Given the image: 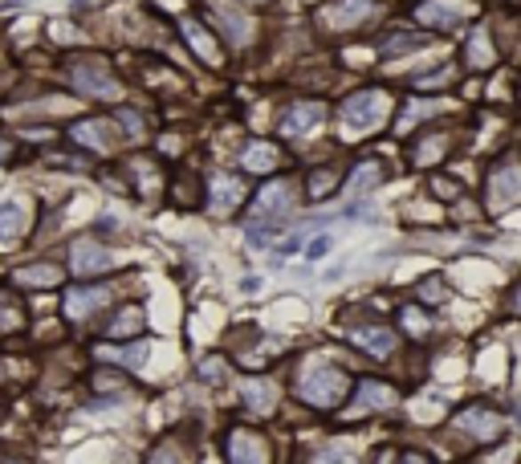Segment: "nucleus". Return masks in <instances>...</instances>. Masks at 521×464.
Wrapping results in <instances>:
<instances>
[{
	"instance_id": "36",
	"label": "nucleus",
	"mask_w": 521,
	"mask_h": 464,
	"mask_svg": "<svg viewBox=\"0 0 521 464\" xmlns=\"http://www.w3.org/2000/svg\"><path fill=\"white\" fill-rule=\"evenodd\" d=\"M432 192L445 196V200H461V184H453V180H445V175H436L432 180Z\"/></svg>"
},
{
	"instance_id": "15",
	"label": "nucleus",
	"mask_w": 521,
	"mask_h": 464,
	"mask_svg": "<svg viewBox=\"0 0 521 464\" xmlns=\"http://www.w3.org/2000/svg\"><path fill=\"white\" fill-rule=\"evenodd\" d=\"M66 135L77 139V143L94 147V151H110V147H115L118 126H115V118H82V123L69 126Z\"/></svg>"
},
{
	"instance_id": "17",
	"label": "nucleus",
	"mask_w": 521,
	"mask_h": 464,
	"mask_svg": "<svg viewBox=\"0 0 521 464\" xmlns=\"http://www.w3.org/2000/svg\"><path fill=\"white\" fill-rule=\"evenodd\" d=\"M61 281H66V269L58 261H37V265H25V269L12 273L17 290H53Z\"/></svg>"
},
{
	"instance_id": "10",
	"label": "nucleus",
	"mask_w": 521,
	"mask_h": 464,
	"mask_svg": "<svg viewBox=\"0 0 521 464\" xmlns=\"http://www.w3.org/2000/svg\"><path fill=\"white\" fill-rule=\"evenodd\" d=\"M224 456L232 464H257V460H269V440L257 432V428H228L224 432Z\"/></svg>"
},
{
	"instance_id": "22",
	"label": "nucleus",
	"mask_w": 521,
	"mask_h": 464,
	"mask_svg": "<svg viewBox=\"0 0 521 464\" xmlns=\"http://www.w3.org/2000/svg\"><path fill=\"white\" fill-rule=\"evenodd\" d=\"M273 407H277V387L269 379H249L244 383V412L249 416H273Z\"/></svg>"
},
{
	"instance_id": "35",
	"label": "nucleus",
	"mask_w": 521,
	"mask_h": 464,
	"mask_svg": "<svg viewBox=\"0 0 521 464\" xmlns=\"http://www.w3.org/2000/svg\"><path fill=\"white\" fill-rule=\"evenodd\" d=\"M118 387H126V379H123V371L118 367L94 371V391H118Z\"/></svg>"
},
{
	"instance_id": "21",
	"label": "nucleus",
	"mask_w": 521,
	"mask_h": 464,
	"mask_svg": "<svg viewBox=\"0 0 521 464\" xmlns=\"http://www.w3.org/2000/svg\"><path fill=\"white\" fill-rule=\"evenodd\" d=\"M167 196H172V204H180V208H196V204H204L200 175H192V167H180L175 180L167 184Z\"/></svg>"
},
{
	"instance_id": "5",
	"label": "nucleus",
	"mask_w": 521,
	"mask_h": 464,
	"mask_svg": "<svg viewBox=\"0 0 521 464\" xmlns=\"http://www.w3.org/2000/svg\"><path fill=\"white\" fill-rule=\"evenodd\" d=\"M375 12H379L375 0H326L318 9V29L330 33V37H350V33L367 29Z\"/></svg>"
},
{
	"instance_id": "7",
	"label": "nucleus",
	"mask_w": 521,
	"mask_h": 464,
	"mask_svg": "<svg viewBox=\"0 0 521 464\" xmlns=\"http://www.w3.org/2000/svg\"><path fill=\"white\" fill-rule=\"evenodd\" d=\"M399 404V391L387 379H358V387H355V404H350V412H347V420H367V416H375V412H391V407Z\"/></svg>"
},
{
	"instance_id": "12",
	"label": "nucleus",
	"mask_w": 521,
	"mask_h": 464,
	"mask_svg": "<svg viewBox=\"0 0 521 464\" xmlns=\"http://www.w3.org/2000/svg\"><path fill=\"white\" fill-rule=\"evenodd\" d=\"M107 298H110L107 285H69L61 314H66L69 322H86L90 314H98V309L107 306Z\"/></svg>"
},
{
	"instance_id": "13",
	"label": "nucleus",
	"mask_w": 521,
	"mask_h": 464,
	"mask_svg": "<svg viewBox=\"0 0 521 464\" xmlns=\"http://www.w3.org/2000/svg\"><path fill=\"white\" fill-rule=\"evenodd\" d=\"M453 147H456L453 131H424V135L415 139V147H412V167L445 164L448 155H453Z\"/></svg>"
},
{
	"instance_id": "25",
	"label": "nucleus",
	"mask_w": 521,
	"mask_h": 464,
	"mask_svg": "<svg viewBox=\"0 0 521 464\" xmlns=\"http://www.w3.org/2000/svg\"><path fill=\"white\" fill-rule=\"evenodd\" d=\"M338 184H342V172H338V167H314V172L306 175V200H326V196L338 192Z\"/></svg>"
},
{
	"instance_id": "18",
	"label": "nucleus",
	"mask_w": 521,
	"mask_h": 464,
	"mask_svg": "<svg viewBox=\"0 0 521 464\" xmlns=\"http://www.w3.org/2000/svg\"><path fill=\"white\" fill-rule=\"evenodd\" d=\"M107 265H110V252L102 249V244L74 241V249H69V269H74L77 277H94V273L107 269Z\"/></svg>"
},
{
	"instance_id": "4",
	"label": "nucleus",
	"mask_w": 521,
	"mask_h": 464,
	"mask_svg": "<svg viewBox=\"0 0 521 464\" xmlns=\"http://www.w3.org/2000/svg\"><path fill=\"white\" fill-rule=\"evenodd\" d=\"M66 77H69V86H74L82 98H98V102H115V98L123 94V86H118V77L110 74V66H107L102 58H69Z\"/></svg>"
},
{
	"instance_id": "19",
	"label": "nucleus",
	"mask_w": 521,
	"mask_h": 464,
	"mask_svg": "<svg viewBox=\"0 0 521 464\" xmlns=\"http://www.w3.org/2000/svg\"><path fill=\"white\" fill-rule=\"evenodd\" d=\"M212 25H216V33H220L228 45H244V41L252 37V17H244V12H236V9H216L212 12Z\"/></svg>"
},
{
	"instance_id": "23",
	"label": "nucleus",
	"mask_w": 521,
	"mask_h": 464,
	"mask_svg": "<svg viewBox=\"0 0 521 464\" xmlns=\"http://www.w3.org/2000/svg\"><path fill=\"white\" fill-rule=\"evenodd\" d=\"M464 66L469 69H489L493 61H497V45H493V37H489V29L485 25H477L473 33H469V45H464Z\"/></svg>"
},
{
	"instance_id": "20",
	"label": "nucleus",
	"mask_w": 521,
	"mask_h": 464,
	"mask_svg": "<svg viewBox=\"0 0 521 464\" xmlns=\"http://www.w3.org/2000/svg\"><path fill=\"white\" fill-rule=\"evenodd\" d=\"M244 200V184H241V175H216L212 180V200H208V208H212L216 216L232 212V208H241Z\"/></svg>"
},
{
	"instance_id": "27",
	"label": "nucleus",
	"mask_w": 521,
	"mask_h": 464,
	"mask_svg": "<svg viewBox=\"0 0 521 464\" xmlns=\"http://www.w3.org/2000/svg\"><path fill=\"white\" fill-rule=\"evenodd\" d=\"M387 180V167L383 159H375V155H367V159H358L355 172H350V184L363 188V192H371V188H379Z\"/></svg>"
},
{
	"instance_id": "16",
	"label": "nucleus",
	"mask_w": 521,
	"mask_h": 464,
	"mask_svg": "<svg viewBox=\"0 0 521 464\" xmlns=\"http://www.w3.org/2000/svg\"><path fill=\"white\" fill-rule=\"evenodd\" d=\"M350 339H355V347L371 358H391L399 347V334L391 326H358Z\"/></svg>"
},
{
	"instance_id": "6",
	"label": "nucleus",
	"mask_w": 521,
	"mask_h": 464,
	"mask_svg": "<svg viewBox=\"0 0 521 464\" xmlns=\"http://www.w3.org/2000/svg\"><path fill=\"white\" fill-rule=\"evenodd\" d=\"M477 12V0H420L415 4V20L424 25V29H461L464 20Z\"/></svg>"
},
{
	"instance_id": "34",
	"label": "nucleus",
	"mask_w": 521,
	"mask_h": 464,
	"mask_svg": "<svg viewBox=\"0 0 521 464\" xmlns=\"http://www.w3.org/2000/svg\"><path fill=\"white\" fill-rule=\"evenodd\" d=\"M448 298V285L445 277H428L420 281V301H428V306H436V301H445Z\"/></svg>"
},
{
	"instance_id": "26",
	"label": "nucleus",
	"mask_w": 521,
	"mask_h": 464,
	"mask_svg": "<svg viewBox=\"0 0 521 464\" xmlns=\"http://www.w3.org/2000/svg\"><path fill=\"white\" fill-rule=\"evenodd\" d=\"M143 326H147L143 309H139V306H126V309H118L115 318L107 322V339H131V334H143Z\"/></svg>"
},
{
	"instance_id": "28",
	"label": "nucleus",
	"mask_w": 521,
	"mask_h": 464,
	"mask_svg": "<svg viewBox=\"0 0 521 464\" xmlns=\"http://www.w3.org/2000/svg\"><path fill=\"white\" fill-rule=\"evenodd\" d=\"M98 358H110V363H118V367H139V363L147 358V342H123V347L107 342V347H98Z\"/></svg>"
},
{
	"instance_id": "29",
	"label": "nucleus",
	"mask_w": 521,
	"mask_h": 464,
	"mask_svg": "<svg viewBox=\"0 0 521 464\" xmlns=\"http://www.w3.org/2000/svg\"><path fill=\"white\" fill-rule=\"evenodd\" d=\"M241 164L249 167V172H273V167L281 164V155H277V147L273 143H249L244 147V155H241Z\"/></svg>"
},
{
	"instance_id": "8",
	"label": "nucleus",
	"mask_w": 521,
	"mask_h": 464,
	"mask_svg": "<svg viewBox=\"0 0 521 464\" xmlns=\"http://www.w3.org/2000/svg\"><path fill=\"white\" fill-rule=\"evenodd\" d=\"M521 200V184H517V167H513V155H501L497 164L489 167V188H485V204L493 212L513 208Z\"/></svg>"
},
{
	"instance_id": "2",
	"label": "nucleus",
	"mask_w": 521,
	"mask_h": 464,
	"mask_svg": "<svg viewBox=\"0 0 521 464\" xmlns=\"http://www.w3.org/2000/svg\"><path fill=\"white\" fill-rule=\"evenodd\" d=\"M293 208V184L290 180H269L260 184L257 200H252V241H269L273 228H281V220L290 216Z\"/></svg>"
},
{
	"instance_id": "37",
	"label": "nucleus",
	"mask_w": 521,
	"mask_h": 464,
	"mask_svg": "<svg viewBox=\"0 0 521 464\" xmlns=\"http://www.w3.org/2000/svg\"><path fill=\"white\" fill-rule=\"evenodd\" d=\"M0 164H12V139L0 135Z\"/></svg>"
},
{
	"instance_id": "1",
	"label": "nucleus",
	"mask_w": 521,
	"mask_h": 464,
	"mask_svg": "<svg viewBox=\"0 0 521 464\" xmlns=\"http://www.w3.org/2000/svg\"><path fill=\"white\" fill-rule=\"evenodd\" d=\"M347 371L334 367V363H309L306 371H301V379L293 383V396L301 399V404L318 407V412H330V407L342 404V396H347Z\"/></svg>"
},
{
	"instance_id": "11",
	"label": "nucleus",
	"mask_w": 521,
	"mask_h": 464,
	"mask_svg": "<svg viewBox=\"0 0 521 464\" xmlns=\"http://www.w3.org/2000/svg\"><path fill=\"white\" fill-rule=\"evenodd\" d=\"M326 102H318V98H298L293 107H285V115H281V135L290 139H301L309 135V131H318L322 123H326Z\"/></svg>"
},
{
	"instance_id": "31",
	"label": "nucleus",
	"mask_w": 521,
	"mask_h": 464,
	"mask_svg": "<svg viewBox=\"0 0 521 464\" xmlns=\"http://www.w3.org/2000/svg\"><path fill=\"white\" fill-rule=\"evenodd\" d=\"M445 82H456V66H440L432 74H420L415 77V94H424V90H445Z\"/></svg>"
},
{
	"instance_id": "14",
	"label": "nucleus",
	"mask_w": 521,
	"mask_h": 464,
	"mask_svg": "<svg viewBox=\"0 0 521 464\" xmlns=\"http://www.w3.org/2000/svg\"><path fill=\"white\" fill-rule=\"evenodd\" d=\"M180 33H184V41L188 45L196 49V53H200V61L204 66H224V53H220V41L212 37V29H208V25H204V20H180Z\"/></svg>"
},
{
	"instance_id": "24",
	"label": "nucleus",
	"mask_w": 521,
	"mask_h": 464,
	"mask_svg": "<svg viewBox=\"0 0 521 464\" xmlns=\"http://www.w3.org/2000/svg\"><path fill=\"white\" fill-rule=\"evenodd\" d=\"M29 204L25 200H9L0 204V241H17V236H25V228H29Z\"/></svg>"
},
{
	"instance_id": "30",
	"label": "nucleus",
	"mask_w": 521,
	"mask_h": 464,
	"mask_svg": "<svg viewBox=\"0 0 521 464\" xmlns=\"http://www.w3.org/2000/svg\"><path fill=\"white\" fill-rule=\"evenodd\" d=\"M196 375H200L204 383H224V379H228V358L224 355L200 358V363H196Z\"/></svg>"
},
{
	"instance_id": "38",
	"label": "nucleus",
	"mask_w": 521,
	"mask_h": 464,
	"mask_svg": "<svg viewBox=\"0 0 521 464\" xmlns=\"http://www.w3.org/2000/svg\"><path fill=\"white\" fill-rule=\"evenodd\" d=\"M326 249H330V236H318V241L309 244V257H322Z\"/></svg>"
},
{
	"instance_id": "9",
	"label": "nucleus",
	"mask_w": 521,
	"mask_h": 464,
	"mask_svg": "<svg viewBox=\"0 0 521 464\" xmlns=\"http://www.w3.org/2000/svg\"><path fill=\"white\" fill-rule=\"evenodd\" d=\"M453 424L461 428V432L473 436L477 444H489V440H501V436H505V416H501V412H493V407H485V404L461 407Z\"/></svg>"
},
{
	"instance_id": "3",
	"label": "nucleus",
	"mask_w": 521,
	"mask_h": 464,
	"mask_svg": "<svg viewBox=\"0 0 521 464\" xmlns=\"http://www.w3.org/2000/svg\"><path fill=\"white\" fill-rule=\"evenodd\" d=\"M387 118H391V94L379 86H363L342 102V123H347L350 131H358V135L379 131Z\"/></svg>"
},
{
	"instance_id": "32",
	"label": "nucleus",
	"mask_w": 521,
	"mask_h": 464,
	"mask_svg": "<svg viewBox=\"0 0 521 464\" xmlns=\"http://www.w3.org/2000/svg\"><path fill=\"white\" fill-rule=\"evenodd\" d=\"M115 126L123 131L126 139H135V143H143V135H147V131H143V115H139V110H118Z\"/></svg>"
},
{
	"instance_id": "33",
	"label": "nucleus",
	"mask_w": 521,
	"mask_h": 464,
	"mask_svg": "<svg viewBox=\"0 0 521 464\" xmlns=\"http://www.w3.org/2000/svg\"><path fill=\"white\" fill-rule=\"evenodd\" d=\"M420 45H424V33H396V37L383 41V53L387 58H399L404 49H420Z\"/></svg>"
}]
</instances>
